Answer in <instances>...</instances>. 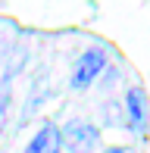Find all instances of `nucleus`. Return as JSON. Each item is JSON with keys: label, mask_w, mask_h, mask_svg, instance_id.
<instances>
[{"label": "nucleus", "mask_w": 150, "mask_h": 153, "mask_svg": "<svg viewBox=\"0 0 150 153\" xmlns=\"http://www.w3.org/2000/svg\"><path fill=\"white\" fill-rule=\"evenodd\" d=\"M100 141V128L91 122H69L63 131H59V150L69 153H91Z\"/></svg>", "instance_id": "f257e3e1"}, {"label": "nucleus", "mask_w": 150, "mask_h": 153, "mask_svg": "<svg viewBox=\"0 0 150 153\" xmlns=\"http://www.w3.org/2000/svg\"><path fill=\"white\" fill-rule=\"evenodd\" d=\"M106 66V53L100 47H91L88 53H81V59L75 62V72H72V88H88Z\"/></svg>", "instance_id": "f03ea898"}, {"label": "nucleus", "mask_w": 150, "mask_h": 153, "mask_svg": "<svg viewBox=\"0 0 150 153\" xmlns=\"http://www.w3.org/2000/svg\"><path fill=\"white\" fill-rule=\"evenodd\" d=\"M25 153H59V128L47 122L44 128H38V134L28 141Z\"/></svg>", "instance_id": "7ed1b4c3"}, {"label": "nucleus", "mask_w": 150, "mask_h": 153, "mask_svg": "<svg viewBox=\"0 0 150 153\" xmlns=\"http://www.w3.org/2000/svg\"><path fill=\"white\" fill-rule=\"evenodd\" d=\"M125 109H128V125L134 131H144V122H147V100H144V91L134 88L131 94L125 97Z\"/></svg>", "instance_id": "20e7f679"}, {"label": "nucleus", "mask_w": 150, "mask_h": 153, "mask_svg": "<svg viewBox=\"0 0 150 153\" xmlns=\"http://www.w3.org/2000/svg\"><path fill=\"white\" fill-rule=\"evenodd\" d=\"M6 113H10V94L0 97V131H3V122H6Z\"/></svg>", "instance_id": "39448f33"}, {"label": "nucleus", "mask_w": 150, "mask_h": 153, "mask_svg": "<svg viewBox=\"0 0 150 153\" xmlns=\"http://www.w3.org/2000/svg\"><path fill=\"white\" fill-rule=\"evenodd\" d=\"M103 153H125L122 147H110V150H103Z\"/></svg>", "instance_id": "423d86ee"}]
</instances>
